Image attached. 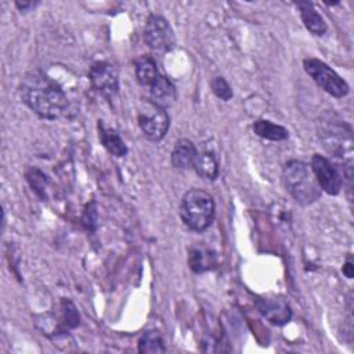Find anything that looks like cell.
Instances as JSON below:
<instances>
[{
  "label": "cell",
  "mask_w": 354,
  "mask_h": 354,
  "mask_svg": "<svg viewBox=\"0 0 354 354\" xmlns=\"http://www.w3.org/2000/svg\"><path fill=\"white\" fill-rule=\"evenodd\" d=\"M19 95L43 119L55 120L64 118L69 111V101L62 87L39 69L24 75L19 83Z\"/></svg>",
  "instance_id": "1"
},
{
  "label": "cell",
  "mask_w": 354,
  "mask_h": 354,
  "mask_svg": "<svg viewBox=\"0 0 354 354\" xmlns=\"http://www.w3.org/2000/svg\"><path fill=\"white\" fill-rule=\"evenodd\" d=\"M318 138L324 148L335 158L351 166L353 130L337 113L325 112L318 120Z\"/></svg>",
  "instance_id": "2"
},
{
  "label": "cell",
  "mask_w": 354,
  "mask_h": 354,
  "mask_svg": "<svg viewBox=\"0 0 354 354\" xmlns=\"http://www.w3.org/2000/svg\"><path fill=\"white\" fill-rule=\"evenodd\" d=\"M282 180L293 199L303 205H311L321 198V188L311 167L297 159L288 160L282 169Z\"/></svg>",
  "instance_id": "3"
},
{
  "label": "cell",
  "mask_w": 354,
  "mask_h": 354,
  "mask_svg": "<svg viewBox=\"0 0 354 354\" xmlns=\"http://www.w3.org/2000/svg\"><path fill=\"white\" fill-rule=\"evenodd\" d=\"M180 216L184 224L196 232L205 231L214 217V201L203 189H188L180 203Z\"/></svg>",
  "instance_id": "4"
},
{
  "label": "cell",
  "mask_w": 354,
  "mask_h": 354,
  "mask_svg": "<svg viewBox=\"0 0 354 354\" xmlns=\"http://www.w3.org/2000/svg\"><path fill=\"white\" fill-rule=\"evenodd\" d=\"M304 71L313 80L328 94L342 98L348 94V84L324 61L318 58H306L303 61Z\"/></svg>",
  "instance_id": "5"
},
{
  "label": "cell",
  "mask_w": 354,
  "mask_h": 354,
  "mask_svg": "<svg viewBox=\"0 0 354 354\" xmlns=\"http://www.w3.org/2000/svg\"><path fill=\"white\" fill-rule=\"evenodd\" d=\"M144 40L155 53H167L176 46V36L169 21L158 14H151L144 29Z\"/></svg>",
  "instance_id": "6"
},
{
  "label": "cell",
  "mask_w": 354,
  "mask_h": 354,
  "mask_svg": "<svg viewBox=\"0 0 354 354\" xmlns=\"http://www.w3.org/2000/svg\"><path fill=\"white\" fill-rule=\"evenodd\" d=\"M88 79L93 88L109 101L119 93V72L111 62L100 61L93 64L88 71Z\"/></svg>",
  "instance_id": "7"
},
{
  "label": "cell",
  "mask_w": 354,
  "mask_h": 354,
  "mask_svg": "<svg viewBox=\"0 0 354 354\" xmlns=\"http://www.w3.org/2000/svg\"><path fill=\"white\" fill-rule=\"evenodd\" d=\"M138 126L149 141H159L169 130L170 118L165 109L158 108L149 101L144 111L138 112Z\"/></svg>",
  "instance_id": "8"
},
{
  "label": "cell",
  "mask_w": 354,
  "mask_h": 354,
  "mask_svg": "<svg viewBox=\"0 0 354 354\" xmlns=\"http://www.w3.org/2000/svg\"><path fill=\"white\" fill-rule=\"evenodd\" d=\"M311 170L321 188L329 195H337L343 185V178L335 165L325 156L315 153L311 158Z\"/></svg>",
  "instance_id": "9"
},
{
  "label": "cell",
  "mask_w": 354,
  "mask_h": 354,
  "mask_svg": "<svg viewBox=\"0 0 354 354\" xmlns=\"http://www.w3.org/2000/svg\"><path fill=\"white\" fill-rule=\"evenodd\" d=\"M256 306L261 315L274 325H285L292 318V310L288 301L281 296H267L260 297Z\"/></svg>",
  "instance_id": "10"
},
{
  "label": "cell",
  "mask_w": 354,
  "mask_h": 354,
  "mask_svg": "<svg viewBox=\"0 0 354 354\" xmlns=\"http://www.w3.org/2000/svg\"><path fill=\"white\" fill-rule=\"evenodd\" d=\"M177 100V91L169 77L159 75L156 80L149 86V101L160 109H167L174 105Z\"/></svg>",
  "instance_id": "11"
},
{
  "label": "cell",
  "mask_w": 354,
  "mask_h": 354,
  "mask_svg": "<svg viewBox=\"0 0 354 354\" xmlns=\"http://www.w3.org/2000/svg\"><path fill=\"white\" fill-rule=\"evenodd\" d=\"M217 264V254L210 248L196 243L188 249V266L196 274L213 270Z\"/></svg>",
  "instance_id": "12"
},
{
  "label": "cell",
  "mask_w": 354,
  "mask_h": 354,
  "mask_svg": "<svg viewBox=\"0 0 354 354\" xmlns=\"http://www.w3.org/2000/svg\"><path fill=\"white\" fill-rule=\"evenodd\" d=\"M297 8L300 11V17L301 21L304 24V26L315 36H324L328 26L325 19L322 18V15L315 10L314 4L310 1H299Z\"/></svg>",
  "instance_id": "13"
},
{
  "label": "cell",
  "mask_w": 354,
  "mask_h": 354,
  "mask_svg": "<svg viewBox=\"0 0 354 354\" xmlns=\"http://www.w3.org/2000/svg\"><path fill=\"white\" fill-rule=\"evenodd\" d=\"M196 156L198 151L194 142L188 138H180L171 151V163L177 169H191Z\"/></svg>",
  "instance_id": "14"
},
{
  "label": "cell",
  "mask_w": 354,
  "mask_h": 354,
  "mask_svg": "<svg viewBox=\"0 0 354 354\" xmlns=\"http://www.w3.org/2000/svg\"><path fill=\"white\" fill-rule=\"evenodd\" d=\"M98 131H100V138L102 145L111 155L116 158H122L127 155V151H129L127 145L124 144V141L122 140V137L116 130L108 129L104 126L102 122H98Z\"/></svg>",
  "instance_id": "15"
},
{
  "label": "cell",
  "mask_w": 354,
  "mask_h": 354,
  "mask_svg": "<svg viewBox=\"0 0 354 354\" xmlns=\"http://www.w3.org/2000/svg\"><path fill=\"white\" fill-rule=\"evenodd\" d=\"M253 131L259 137L270 141H283L289 137V131L283 126L272 123L266 119H257L253 123Z\"/></svg>",
  "instance_id": "16"
},
{
  "label": "cell",
  "mask_w": 354,
  "mask_h": 354,
  "mask_svg": "<svg viewBox=\"0 0 354 354\" xmlns=\"http://www.w3.org/2000/svg\"><path fill=\"white\" fill-rule=\"evenodd\" d=\"M156 62L149 55H142L136 61V77L141 86H151L159 76Z\"/></svg>",
  "instance_id": "17"
},
{
  "label": "cell",
  "mask_w": 354,
  "mask_h": 354,
  "mask_svg": "<svg viewBox=\"0 0 354 354\" xmlns=\"http://www.w3.org/2000/svg\"><path fill=\"white\" fill-rule=\"evenodd\" d=\"M192 169L196 171V174L205 180H216L218 177V163L213 153L210 152H202L198 153Z\"/></svg>",
  "instance_id": "18"
},
{
  "label": "cell",
  "mask_w": 354,
  "mask_h": 354,
  "mask_svg": "<svg viewBox=\"0 0 354 354\" xmlns=\"http://www.w3.org/2000/svg\"><path fill=\"white\" fill-rule=\"evenodd\" d=\"M138 351L140 353H148V354H156V353H165L166 346L163 342V337L160 332L158 330H148L145 332L141 339L138 340Z\"/></svg>",
  "instance_id": "19"
},
{
  "label": "cell",
  "mask_w": 354,
  "mask_h": 354,
  "mask_svg": "<svg viewBox=\"0 0 354 354\" xmlns=\"http://www.w3.org/2000/svg\"><path fill=\"white\" fill-rule=\"evenodd\" d=\"M25 176H26V180H28L29 185L32 187V189H33L43 201H46V199H47L46 191H47V184H48L47 176H46L41 170H39V169H36V167L28 169Z\"/></svg>",
  "instance_id": "20"
},
{
  "label": "cell",
  "mask_w": 354,
  "mask_h": 354,
  "mask_svg": "<svg viewBox=\"0 0 354 354\" xmlns=\"http://www.w3.org/2000/svg\"><path fill=\"white\" fill-rule=\"evenodd\" d=\"M212 91L223 101H230L232 98V88L227 83V80L223 76H214L210 82Z\"/></svg>",
  "instance_id": "21"
},
{
  "label": "cell",
  "mask_w": 354,
  "mask_h": 354,
  "mask_svg": "<svg viewBox=\"0 0 354 354\" xmlns=\"http://www.w3.org/2000/svg\"><path fill=\"white\" fill-rule=\"evenodd\" d=\"M62 313L65 317V324L69 328H76L80 324V315L77 308L75 307V304L71 300L62 299Z\"/></svg>",
  "instance_id": "22"
},
{
  "label": "cell",
  "mask_w": 354,
  "mask_h": 354,
  "mask_svg": "<svg viewBox=\"0 0 354 354\" xmlns=\"http://www.w3.org/2000/svg\"><path fill=\"white\" fill-rule=\"evenodd\" d=\"M82 221H83V224H84V227L87 230H91V231L95 230V225H97V209H95L94 203L87 205V207L83 212Z\"/></svg>",
  "instance_id": "23"
},
{
  "label": "cell",
  "mask_w": 354,
  "mask_h": 354,
  "mask_svg": "<svg viewBox=\"0 0 354 354\" xmlns=\"http://www.w3.org/2000/svg\"><path fill=\"white\" fill-rule=\"evenodd\" d=\"M353 268H354V266H353L351 259H347V261H346L344 266H343V274H344L347 278H353V275H354Z\"/></svg>",
  "instance_id": "24"
},
{
  "label": "cell",
  "mask_w": 354,
  "mask_h": 354,
  "mask_svg": "<svg viewBox=\"0 0 354 354\" xmlns=\"http://www.w3.org/2000/svg\"><path fill=\"white\" fill-rule=\"evenodd\" d=\"M35 4H36V3H32V1H22V3L17 1V3H15V6H17L21 11H26V10L32 8V7H35Z\"/></svg>",
  "instance_id": "25"
}]
</instances>
